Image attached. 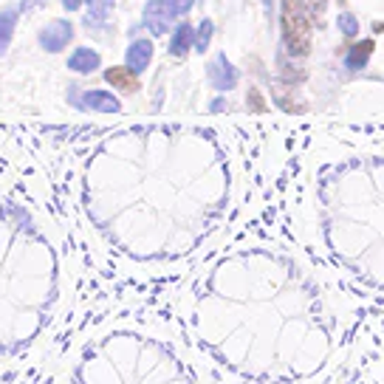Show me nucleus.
Instances as JSON below:
<instances>
[{
    "mask_svg": "<svg viewBox=\"0 0 384 384\" xmlns=\"http://www.w3.org/2000/svg\"><path fill=\"white\" fill-rule=\"evenodd\" d=\"M283 40L291 57H308L311 54V23L302 0H283Z\"/></svg>",
    "mask_w": 384,
    "mask_h": 384,
    "instance_id": "f257e3e1",
    "label": "nucleus"
},
{
    "mask_svg": "<svg viewBox=\"0 0 384 384\" xmlns=\"http://www.w3.org/2000/svg\"><path fill=\"white\" fill-rule=\"evenodd\" d=\"M195 0H147L144 6V23L152 34H164L170 23L192 9Z\"/></svg>",
    "mask_w": 384,
    "mask_h": 384,
    "instance_id": "f03ea898",
    "label": "nucleus"
},
{
    "mask_svg": "<svg viewBox=\"0 0 384 384\" xmlns=\"http://www.w3.org/2000/svg\"><path fill=\"white\" fill-rule=\"evenodd\" d=\"M206 73H209V83L215 85V91H232L238 85V68L226 59V54H215Z\"/></svg>",
    "mask_w": 384,
    "mask_h": 384,
    "instance_id": "7ed1b4c3",
    "label": "nucleus"
},
{
    "mask_svg": "<svg viewBox=\"0 0 384 384\" xmlns=\"http://www.w3.org/2000/svg\"><path fill=\"white\" fill-rule=\"evenodd\" d=\"M71 40H73V26H71L68 20H54V23H48V26L40 31V45H43L45 51H51V54L62 51Z\"/></svg>",
    "mask_w": 384,
    "mask_h": 384,
    "instance_id": "20e7f679",
    "label": "nucleus"
},
{
    "mask_svg": "<svg viewBox=\"0 0 384 384\" xmlns=\"http://www.w3.org/2000/svg\"><path fill=\"white\" fill-rule=\"evenodd\" d=\"M150 59H152V43H150V40H136V43H130L125 62H127V68H130L133 73H141V71L150 65Z\"/></svg>",
    "mask_w": 384,
    "mask_h": 384,
    "instance_id": "39448f33",
    "label": "nucleus"
},
{
    "mask_svg": "<svg viewBox=\"0 0 384 384\" xmlns=\"http://www.w3.org/2000/svg\"><path fill=\"white\" fill-rule=\"evenodd\" d=\"M105 80L111 83V85H116L119 91H125V94H133L136 88H138V80H136V73L127 68V65H116V68H108L105 71Z\"/></svg>",
    "mask_w": 384,
    "mask_h": 384,
    "instance_id": "423d86ee",
    "label": "nucleus"
},
{
    "mask_svg": "<svg viewBox=\"0 0 384 384\" xmlns=\"http://www.w3.org/2000/svg\"><path fill=\"white\" fill-rule=\"evenodd\" d=\"M68 68L76 71V73H91L99 68V54L94 48H76L68 59Z\"/></svg>",
    "mask_w": 384,
    "mask_h": 384,
    "instance_id": "0eeeda50",
    "label": "nucleus"
},
{
    "mask_svg": "<svg viewBox=\"0 0 384 384\" xmlns=\"http://www.w3.org/2000/svg\"><path fill=\"white\" fill-rule=\"evenodd\" d=\"M83 105L91 108V111H102V113H116L122 108L119 99L113 94H108V91H88L83 97Z\"/></svg>",
    "mask_w": 384,
    "mask_h": 384,
    "instance_id": "6e6552de",
    "label": "nucleus"
},
{
    "mask_svg": "<svg viewBox=\"0 0 384 384\" xmlns=\"http://www.w3.org/2000/svg\"><path fill=\"white\" fill-rule=\"evenodd\" d=\"M192 43H195L192 26H190V23H181V26L176 29L173 40H170V54H173V57H184V54L192 48Z\"/></svg>",
    "mask_w": 384,
    "mask_h": 384,
    "instance_id": "1a4fd4ad",
    "label": "nucleus"
},
{
    "mask_svg": "<svg viewBox=\"0 0 384 384\" xmlns=\"http://www.w3.org/2000/svg\"><path fill=\"white\" fill-rule=\"evenodd\" d=\"M15 26H17V9H0V57L6 54L9 43H12Z\"/></svg>",
    "mask_w": 384,
    "mask_h": 384,
    "instance_id": "9d476101",
    "label": "nucleus"
},
{
    "mask_svg": "<svg viewBox=\"0 0 384 384\" xmlns=\"http://www.w3.org/2000/svg\"><path fill=\"white\" fill-rule=\"evenodd\" d=\"M370 54H373V40H362V43H356V45L345 54V65H348L350 71H359V68L367 65Z\"/></svg>",
    "mask_w": 384,
    "mask_h": 384,
    "instance_id": "9b49d317",
    "label": "nucleus"
},
{
    "mask_svg": "<svg viewBox=\"0 0 384 384\" xmlns=\"http://www.w3.org/2000/svg\"><path fill=\"white\" fill-rule=\"evenodd\" d=\"M85 3H88V9H91V23H99V20H105V17L111 15V9H113L116 0H85Z\"/></svg>",
    "mask_w": 384,
    "mask_h": 384,
    "instance_id": "f8f14e48",
    "label": "nucleus"
},
{
    "mask_svg": "<svg viewBox=\"0 0 384 384\" xmlns=\"http://www.w3.org/2000/svg\"><path fill=\"white\" fill-rule=\"evenodd\" d=\"M212 20H204L201 26H198V31H195V48L204 54L206 48H209V40H212Z\"/></svg>",
    "mask_w": 384,
    "mask_h": 384,
    "instance_id": "ddd939ff",
    "label": "nucleus"
},
{
    "mask_svg": "<svg viewBox=\"0 0 384 384\" xmlns=\"http://www.w3.org/2000/svg\"><path fill=\"white\" fill-rule=\"evenodd\" d=\"M339 29H342L345 37H356V34H359V20L345 12V15H339Z\"/></svg>",
    "mask_w": 384,
    "mask_h": 384,
    "instance_id": "4468645a",
    "label": "nucleus"
},
{
    "mask_svg": "<svg viewBox=\"0 0 384 384\" xmlns=\"http://www.w3.org/2000/svg\"><path fill=\"white\" fill-rule=\"evenodd\" d=\"M85 3V0H62V6L68 9V12H76V9H80Z\"/></svg>",
    "mask_w": 384,
    "mask_h": 384,
    "instance_id": "2eb2a0df",
    "label": "nucleus"
},
{
    "mask_svg": "<svg viewBox=\"0 0 384 384\" xmlns=\"http://www.w3.org/2000/svg\"><path fill=\"white\" fill-rule=\"evenodd\" d=\"M249 102H255V108H257V111H263V102H260L257 91H252V94H249Z\"/></svg>",
    "mask_w": 384,
    "mask_h": 384,
    "instance_id": "dca6fc26",
    "label": "nucleus"
}]
</instances>
